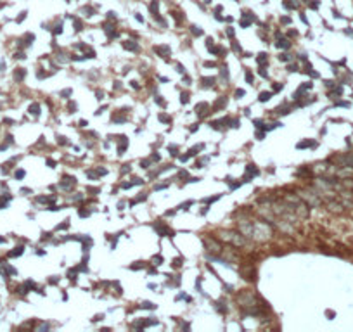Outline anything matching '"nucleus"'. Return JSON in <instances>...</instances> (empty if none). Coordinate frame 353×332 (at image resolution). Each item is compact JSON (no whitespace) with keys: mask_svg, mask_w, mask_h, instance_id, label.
<instances>
[{"mask_svg":"<svg viewBox=\"0 0 353 332\" xmlns=\"http://www.w3.org/2000/svg\"><path fill=\"white\" fill-rule=\"evenodd\" d=\"M24 76H26V71H24V69L19 68V71H16V80H17V81H19V80H23Z\"/></svg>","mask_w":353,"mask_h":332,"instance_id":"obj_11","label":"nucleus"},{"mask_svg":"<svg viewBox=\"0 0 353 332\" xmlns=\"http://www.w3.org/2000/svg\"><path fill=\"white\" fill-rule=\"evenodd\" d=\"M68 227H69V220H66L64 223H61V225L57 227V230H62V228H68Z\"/></svg>","mask_w":353,"mask_h":332,"instance_id":"obj_18","label":"nucleus"},{"mask_svg":"<svg viewBox=\"0 0 353 332\" xmlns=\"http://www.w3.org/2000/svg\"><path fill=\"white\" fill-rule=\"evenodd\" d=\"M24 177V170H19V171H16V178H23Z\"/></svg>","mask_w":353,"mask_h":332,"instance_id":"obj_21","label":"nucleus"},{"mask_svg":"<svg viewBox=\"0 0 353 332\" xmlns=\"http://www.w3.org/2000/svg\"><path fill=\"white\" fill-rule=\"evenodd\" d=\"M187 97H189V95H187V94H182V102H184V104H185L187 100H189V99H187Z\"/></svg>","mask_w":353,"mask_h":332,"instance_id":"obj_26","label":"nucleus"},{"mask_svg":"<svg viewBox=\"0 0 353 332\" xmlns=\"http://www.w3.org/2000/svg\"><path fill=\"white\" fill-rule=\"evenodd\" d=\"M151 11H152V12H154V14L158 12V2H156V0H154V2H152V4H151Z\"/></svg>","mask_w":353,"mask_h":332,"instance_id":"obj_16","label":"nucleus"},{"mask_svg":"<svg viewBox=\"0 0 353 332\" xmlns=\"http://www.w3.org/2000/svg\"><path fill=\"white\" fill-rule=\"evenodd\" d=\"M21 253H23V247H16V251H12L9 256H19Z\"/></svg>","mask_w":353,"mask_h":332,"instance_id":"obj_14","label":"nucleus"},{"mask_svg":"<svg viewBox=\"0 0 353 332\" xmlns=\"http://www.w3.org/2000/svg\"><path fill=\"white\" fill-rule=\"evenodd\" d=\"M253 123H255L256 128H265V126H263V121H262V119H255Z\"/></svg>","mask_w":353,"mask_h":332,"instance_id":"obj_15","label":"nucleus"},{"mask_svg":"<svg viewBox=\"0 0 353 332\" xmlns=\"http://www.w3.org/2000/svg\"><path fill=\"white\" fill-rule=\"evenodd\" d=\"M270 97H272V94H270V92H262V94L258 95V100H260V102H267Z\"/></svg>","mask_w":353,"mask_h":332,"instance_id":"obj_5","label":"nucleus"},{"mask_svg":"<svg viewBox=\"0 0 353 332\" xmlns=\"http://www.w3.org/2000/svg\"><path fill=\"white\" fill-rule=\"evenodd\" d=\"M213 81H215V78H203V80H201L203 87H211V85H213Z\"/></svg>","mask_w":353,"mask_h":332,"instance_id":"obj_9","label":"nucleus"},{"mask_svg":"<svg viewBox=\"0 0 353 332\" xmlns=\"http://www.w3.org/2000/svg\"><path fill=\"white\" fill-rule=\"evenodd\" d=\"M246 170H248L249 177H253V175H258V173H260V170H256L255 164H248V166H246Z\"/></svg>","mask_w":353,"mask_h":332,"instance_id":"obj_8","label":"nucleus"},{"mask_svg":"<svg viewBox=\"0 0 353 332\" xmlns=\"http://www.w3.org/2000/svg\"><path fill=\"white\" fill-rule=\"evenodd\" d=\"M152 261H154V265H161L163 258H161V256H154V258H152Z\"/></svg>","mask_w":353,"mask_h":332,"instance_id":"obj_17","label":"nucleus"},{"mask_svg":"<svg viewBox=\"0 0 353 332\" xmlns=\"http://www.w3.org/2000/svg\"><path fill=\"white\" fill-rule=\"evenodd\" d=\"M123 47H125V48H128V50H138L137 43H130V42H125V43H123Z\"/></svg>","mask_w":353,"mask_h":332,"instance_id":"obj_10","label":"nucleus"},{"mask_svg":"<svg viewBox=\"0 0 353 332\" xmlns=\"http://www.w3.org/2000/svg\"><path fill=\"white\" fill-rule=\"evenodd\" d=\"M180 266H182V260H180V258L178 260L175 258V260H173V268H180Z\"/></svg>","mask_w":353,"mask_h":332,"instance_id":"obj_12","label":"nucleus"},{"mask_svg":"<svg viewBox=\"0 0 353 332\" xmlns=\"http://www.w3.org/2000/svg\"><path fill=\"white\" fill-rule=\"evenodd\" d=\"M47 164L50 166V168H54V166H55V161H50V159H48V161H47Z\"/></svg>","mask_w":353,"mask_h":332,"instance_id":"obj_28","label":"nucleus"},{"mask_svg":"<svg viewBox=\"0 0 353 332\" xmlns=\"http://www.w3.org/2000/svg\"><path fill=\"white\" fill-rule=\"evenodd\" d=\"M265 61H267V54L263 52V54L258 55V62H265Z\"/></svg>","mask_w":353,"mask_h":332,"instance_id":"obj_19","label":"nucleus"},{"mask_svg":"<svg viewBox=\"0 0 353 332\" xmlns=\"http://www.w3.org/2000/svg\"><path fill=\"white\" fill-rule=\"evenodd\" d=\"M329 209L332 213H343V204L339 202H329Z\"/></svg>","mask_w":353,"mask_h":332,"instance_id":"obj_4","label":"nucleus"},{"mask_svg":"<svg viewBox=\"0 0 353 332\" xmlns=\"http://www.w3.org/2000/svg\"><path fill=\"white\" fill-rule=\"evenodd\" d=\"M299 197H301L303 201H306L310 206H318V204H320L318 195L313 194V192H310V190H301V192H299Z\"/></svg>","mask_w":353,"mask_h":332,"instance_id":"obj_2","label":"nucleus"},{"mask_svg":"<svg viewBox=\"0 0 353 332\" xmlns=\"http://www.w3.org/2000/svg\"><path fill=\"white\" fill-rule=\"evenodd\" d=\"M242 95H244V90H237L235 92V99H241Z\"/></svg>","mask_w":353,"mask_h":332,"instance_id":"obj_23","label":"nucleus"},{"mask_svg":"<svg viewBox=\"0 0 353 332\" xmlns=\"http://www.w3.org/2000/svg\"><path fill=\"white\" fill-rule=\"evenodd\" d=\"M78 29H82V23L75 21V31H78Z\"/></svg>","mask_w":353,"mask_h":332,"instance_id":"obj_25","label":"nucleus"},{"mask_svg":"<svg viewBox=\"0 0 353 332\" xmlns=\"http://www.w3.org/2000/svg\"><path fill=\"white\" fill-rule=\"evenodd\" d=\"M192 31H194V35H196V36H199V35L203 33L201 29H197V26H192Z\"/></svg>","mask_w":353,"mask_h":332,"instance_id":"obj_22","label":"nucleus"},{"mask_svg":"<svg viewBox=\"0 0 353 332\" xmlns=\"http://www.w3.org/2000/svg\"><path fill=\"white\" fill-rule=\"evenodd\" d=\"M246 78H248V83H253V75H251L249 71L246 73Z\"/></svg>","mask_w":353,"mask_h":332,"instance_id":"obj_24","label":"nucleus"},{"mask_svg":"<svg viewBox=\"0 0 353 332\" xmlns=\"http://www.w3.org/2000/svg\"><path fill=\"white\" fill-rule=\"evenodd\" d=\"M227 35H228V36H234V29H232V28H228V29H227Z\"/></svg>","mask_w":353,"mask_h":332,"instance_id":"obj_27","label":"nucleus"},{"mask_svg":"<svg viewBox=\"0 0 353 332\" xmlns=\"http://www.w3.org/2000/svg\"><path fill=\"white\" fill-rule=\"evenodd\" d=\"M204 246L208 247V251H211V253H220V246L213 242L211 239H204Z\"/></svg>","mask_w":353,"mask_h":332,"instance_id":"obj_3","label":"nucleus"},{"mask_svg":"<svg viewBox=\"0 0 353 332\" xmlns=\"http://www.w3.org/2000/svg\"><path fill=\"white\" fill-rule=\"evenodd\" d=\"M69 94H71V90H64V92H62V97H66V95H69Z\"/></svg>","mask_w":353,"mask_h":332,"instance_id":"obj_30","label":"nucleus"},{"mask_svg":"<svg viewBox=\"0 0 353 332\" xmlns=\"http://www.w3.org/2000/svg\"><path fill=\"white\" fill-rule=\"evenodd\" d=\"M280 88H282V85H275V87H274V92H279Z\"/></svg>","mask_w":353,"mask_h":332,"instance_id":"obj_29","label":"nucleus"},{"mask_svg":"<svg viewBox=\"0 0 353 332\" xmlns=\"http://www.w3.org/2000/svg\"><path fill=\"white\" fill-rule=\"evenodd\" d=\"M29 112H31L33 116L40 114V106H38V104H31V106H29Z\"/></svg>","mask_w":353,"mask_h":332,"instance_id":"obj_7","label":"nucleus"},{"mask_svg":"<svg viewBox=\"0 0 353 332\" xmlns=\"http://www.w3.org/2000/svg\"><path fill=\"white\" fill-rule=\"evenodd\" d=\"M280 61H291V55H287V54H282L280 57H279Z\"/></svg>","mask_w":353,"mask_h":332,"instance_id":"obj_20","label":"nucleus"},{"mask_svg":"<svg viewBox=\"0 0 353 332\" xmlns=\"http://www.w3.org/2000/svg\"><path fill=\"white\" fill-rule=\"evenodd\" d=\"M310 145L311 147H317V142H308V140H306V142H299L296 147L298 149H305V147H310Z\"/></svg>","mask_w":353,"mask_h":332,"instance_id":"obj_6","label":"nucleus"},{"mask_svg":"<svg viewBox=\"0 0 353 332\" xmlns=\"http://www.w3.org/2000/svg\"><path fill=\"white\" fill-rule=\"evenodd\" d=\"M216 237L220 239V241L227 242V244H232L234 247H242L246 241H244V235L241 232H235V230H220Z\"/></svg>","mask_w":353,"mask_h":332,"instance_id":"obj_1","label":"nucleus"},{"mask_svg":"<svg viewBox=\"0 0 353 332\" xmlns=\"http://www.w3.org/2000/svg\"><path fill=\"white\" fill-rule=\"evenodd\" d=\"M204 2H206V4H209V2H211V0H204Z\"/></svg>","mask_w":353,"mask_h":332,"instance_id":"obj_32","label":"nucleus"},{"mask_svg":"<svg viewBox=\"0 0 353 332\" xmlns=\"http://www.w3.org/2000/svg\"><path fill=\"white\" fill-rule=\"evenodd\" d=\"M275 45H277V47H289V42H286V40H280V42H277Z\"/></svg>","mask_w":353,"mask_h":332,"instance_id":"obj_13","label":"nucleus"},{"mask_svg":"<svg viewBox=\"0 0 353 332\" xmlns=\"http://www.w3.org/2000/svg\"><path fill=\"white\" fill-rule=\"evenodd\" d=\"M184 81H185V85H190V78H187V76H185V78H184Z\"/></svg>","mask_w":353,"mask_h":332,"instance_id":"obj_31","label":"nucleus"}]
</instances>
